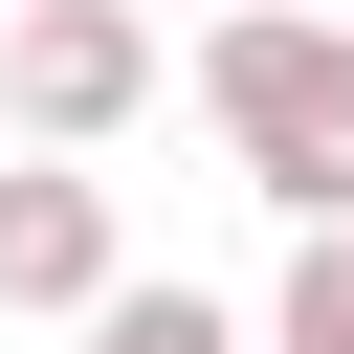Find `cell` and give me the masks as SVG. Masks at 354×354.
<instances>
[{
	"instance_id": "obj_5",
	"label": "cell",
	"mask_w": 354,
	"mask_h": 354,
	"mask_svg": "<svg viewBox=\"0 0 354 354\" xmlns=\"http://www.w3.org/2000/svg\"><path fill=\"white\" fill-rule=\"evenodd\" d=\"M88 354H243V310H221V288H111Z\"/></svg>"
},
{
	"instance_id": "obj_1",
	"label": "cell",
	"mask_w": 354,
	"mask_h": 354,
	"mask_svg": "<svg viewBox=\"0 0 354 354\" xmlns=\"http://www.w3.org/2000/svg\"><path fill=\"white\" fill-rule=\"evenodd\" d=\"M199 111H221L243 199H288V243L354 221V22L332 0H221L199 22Z\"/></svg>"
},
{
	"instance_id": "obj_3",
	"label": "cell",
	"mask_w": 354,
	"mask_h": 354,
	"mask_svg": "<svg viewBox=\"0 0 354 354\" xmlns=\"http://www.w3.org/2000/svg\"><path fill=\"white\" fill-rule=\"evenodd\" d=\"M111 288H133V266H111V177L22 155V177H0V310H66V332H88Z\"/></svg>"
},
{
	"instance_id": "obj_2",
	"label": "cell",
	"mask_w": 354,
	"mask_h": 354,
	"mask_svg": "<svg viewBox=\"0 0 354 354\" xmlns=\"http://www.w3.org/2000/svg\"><path fill=\"white\" fill-rule=\"evenodd\" d=\"M133 111H155V22H133V0H22V22H0V133H22V155L88 177Z\"/></svg>"
},
{
	"instance_id": "obj_4",
	"label": "cell",
	"mask_w": 354,
	"mask_h": 354,
	"mask_svg": "<svg viewBox=\"0 0 354 354\" xmlns=\"http://www.w3.org/2000/svg\"><path fill=\"white\" fill-rule=\"evenodd\" d=\"M266 354H354V221H310V243H288V288H266Z\"/></svg>"
}]
</instances>
